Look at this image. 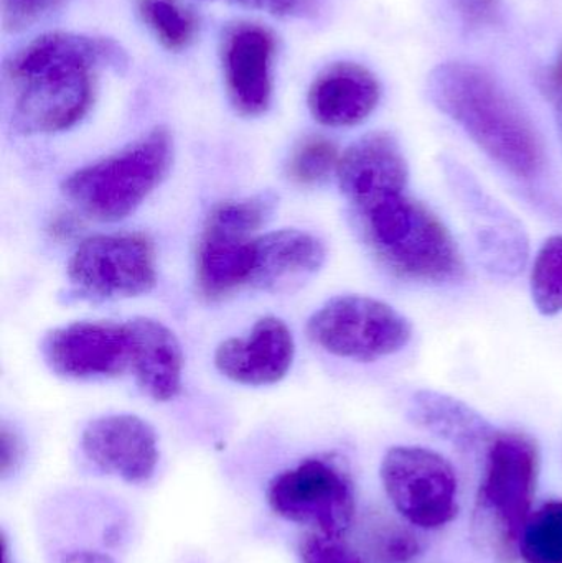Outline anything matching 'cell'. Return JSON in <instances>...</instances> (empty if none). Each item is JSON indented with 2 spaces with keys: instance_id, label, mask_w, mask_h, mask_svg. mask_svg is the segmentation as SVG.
I'll use <instances>...</instances> for the list:
<instances>
[{
  "instance_id": "obj_27",
  "label": "cell",
  "mask_w": 562,
  "mask_h": 563,
  "mask_svg": "<svg viewBox=\"0 0 562 563\" xmlns=\"http://www.w3.org/2000/svg\"><path fill=\"white\" fill-rule=\"evenodd\" d=\"M451 3L469 29L495 25L502 16L500 0H451Z\"/></svg>"
},
{
  "instance_id": "obj_6",
  "label": "cell",
  "mask_w": 562,
  "mask_h": 563,
  "mask_svg": "<svg viewBox=\"0 0 562 563\" xmlns=\"http://www.w3.org/2000/svg\"><path fill=\"white\" fill-rule=\"evenodd\" d=\"M307 331L327 353L363 363L398 353L412 338V324L405 314L363 295L327 301L312 314Z\"/></svg>"
},
{
  "instance_id": "obj_10",
  "label": "cell",
  "mask_w": 562,
  "mask_h": 563,
  "mask_svg": "<svg viewBox=\"0 0 562 563\" xmlns=\"http://www.w3.org/2000/svg\"><path fill=\"white\" fill-rule=\"evenodd\" d=\"M68 277L81 294L128 298L147 294L157 282V264L144 234H99L76 247Z\"/></svg>"
},
{
  "instance_id": "obj_11",
  "label": "cell",
  "mask_w": 562,
  "mask_h": 563,
  "mask_svg": "<svg viewBox=\"0 0 562 563\" xmlns=\"http://www.w3.org/2000/svg\"><path fill=\"white\" fill-rule=\"evenodd\" d=\"M276 36L266 26L238 22L224 30L221 66L231 104L246 118H257L273 99Z\"/></svg>"
},
{
  "instance_id": "obj_33",
  "label": "cell",
  "mask_w": 562,
  "mask_h": 563,
  "mask_svg": "<svg viewBox=\"0 0 562 563\" xmlns=\"http://www.w3.org/2000/svg\"><path fill=\"white\" fill-rule=\"evenodd\" d=\"M2 563H10L9 545H7L5 536H2Z\"/></svg>"
},
{
  "instance_id": "obj_16",
  "label": "cell",
  "mask_w": 562,
  "mask_h": 563,
  "mask_svg": "<svg viewBox=\"0 0 562 563\" xmlns=\"http://www.w3.org/2000/svg\"><path fill=\"white\" fill-rule=\"evenodd\" d=\"M382 99L378 78L359 63L327 66L309 91V109L320 124L352 128L370 118Z\"/></svg>"
},
{
  "instance_id": "obj_26",
  "label": "cell",
  "mask_w": 562,
  "mask_h": 563,
  "mask_svg": "<svg viewBox=\"0 0 562 563\" xmlns=\"http://www.w3.org/2000/svg\"><path fill=\"white\" fill-rule=\"evenodd\" d=\"M63 0H2V22L7 32L29 29L58 9Z\"/></svg>"
},
{
  "instance_id": "obj_5",
  "label": "cell",
  "mask_w": 562,
  "mask_h": 563,
  "mask_svg": "<svg viewBox=\"0 0 562 563\" xmlns=\"http://www.w3.org/2000/svg\"><path fill=\"white\" fill-rule=\"evenodd\" d=\"M172 155L170 132L154 129L134 144L69 175L63 181V194L92 220H124L164 180Z\"/></svg>"
},
{
  "instance_id": "obj_1",
  "label": "cell",
  "mask_w": 562,
  "mask_h": 563,
  "mask_svg": "<svg viewBox=\"0 0 562 563\" xmlns=\"http://www.w3.org/2000/svg\"><path fill=\"white\" fill-rule=\"evenodd\" d=\"M124 49L109 38L52 32L5 59L3 91L23 134H55L78 124L95 101L101 69L124 71Z\"/></svg>"
},
{
  "instance_id": "obj_15",
  "label": "cell",
  "mask_w": 562,
  "mask_h": 563,
  "mask_svg": "<svg viewBox=\"0 0 562 563\" xmlns=\"http://www.w3.org/2000/svg\"><path fill=\"white\" fill-rule=\"evenodd\" d=\"M289 327L276 317L261 318L246 336L230 338L218 346L214 364L228 379L244 386L279 383L294 361Z\"/></svg>"
},
{
  "instance_id": "obj_20",
  "label": "cell",
  "mask_w": 562,
  "mask_h": 563,
  "mask_svg": "<svg viewBox=\"0 0 562 563\" xmlns=\"http://www.w3.org/2000/svg\"><path fill=\"white\" fill-rule=\"evenodd\" d=\"M137 10L165 48L180 52L197 38V16L180 0H137Z\"/></svg>"
},
{
  "instance_id": "obj_2",
  "label": "cell",
  "mask_w": 562,
  "mask_h": 563,
  "mask_svg": "<svg viewBox=\"0 0 562 563\" xmlns=\"http://www.w3.org/2000/svg\"><path fill=\"white\" fill-rule=\"evenodd\" d=\"M428 92L436 108L505 170L524 180L541 174L547 161L541 135L487 69L472 63H442L429 75Z\"/></svg>"
},
{
  "instance_id": "obj_22",
  "label": "cell",
  "mask_w": 562,
  "mask_h": 563,
  "mask_svg": "<svg viewBox=\"0 0 562 563\" xmlns=\"http://www.w3.org/2000/svg\"><path fill=\"white\" fill-rule=\"evenodd\" d=\"M531 298L544 317L562 311V236H551L538 251L531 271Z\"/></svg>"
},
{
  "instance_id": "obj_4",
  "label": "cell",
  "mask_w": 562,
  "mask_h": 563,
  "mask_svg": "<svg viewBox=\"0 0 562 563\" xmlns=\"http://www.w3.org/2000/svg\"><path fill=\"white\" fill-rule=\"evenodd\" d=\"M540 473V450L527 433L495 432L478 489L475 531L498 558L517 555L521 532L531 516Z\"/></svg>"
},
{
  "instance_id": "obj_24",
  "label": "cell",
  "mask_w": 562,
  "mask_h": 563,
  "mask_svg": "<svg viewBox=\"0 0 562 563\" xmlns=\"http://www.w3.org/2000/svg\"><path fill=\"white\" fill-rule=\"evenodd\" d=\"M370 551L379 563H409L421 552V544L408 529L392 521L372 522Z\"/></svg>"
},
{
  "instance_id": "obj_7",
  "label": "cell",
  "mask_w": 562,
  "mask_h": 563,
  "mask_svg": "<svg viewBox=\"0 0 562 563\" xmlns=\"http://www.w3.org/2000/svg\"><path fill=\"white\" fill-rule=\"evenodd\" d=\"M266 197L224 201L208 217L197 253V282L210 300L233 294L250 284L256 261L254 234L266 223Z\"/></svg>"
},
{
  "instance_id": "obj_23",
  "label": "cell",
  "mask_w": 562,
  "mask_h": 563,
  "mask_svg": "<svg viewBox=\"0 0 562 563\" xmlns=\"http://www.w3.org/2000/svg\"><path fill=\"white\" fill-rule=\"evenodd\" d=\"M342 155L332 141L326 137L304 139L290 155L287 164V175L290 180L302 187H313L337 174Z\"/></svg>"
},
{
  "instance_id": "obj_21",
  "label": "cell",
  "mask_w": 562,
  "mask_h": 563,
  "mask_svg": "<svg viewBox=\"0 0 562 563\" xmlns=\"http://www.w3.org/2000/svg\"><path fill=\"white\" fill-rule=\"evenodd\" d=\"M518 552L525 563H562V501L547 503L528 518Z\"/></svg>"
},
{
  "instance_id": "obj_28",
  "label": "cell",
  "mask_w": 562,
  "mask_h": 563,
  "mask_svg": "<svg viewBox=\"0 0 562 563\" xmlns=\"http://www.w3.org/2000/svg\"><path fill=\"white\" fill-rule=\"evenodd\" d=\"M221 2L236 3L246 9L261 10L271 15L289 16L296 13L312 12L317 0H221Z\"/></svg>"
},
{
  "instance_id": "obj_18",
  "label": "cell",
  "mask_w": 562,
  "mask_h": 563,
  "mask_svg": "<svg viewBox=\"0 0 562 563\" xmlns=\"http://www.w3.org/2000/svg\"><path fill=\"white\" fill-rule=\"evenodd\" d=\"M131 367L139 386L152 399L167 402L181 387L184 354L177 336L161 321L135 318L125 323Z\"/></svg>"
},
{
  "instance_id": "obj_31",
  "label": "cell",
  "mask_w": 562,
  "mask_h": 563,
  "mask_svg": "<svg viewBox=\"0 0 562 563\" xmlns=\"http://www.w3.org/2000/svg\"><path fill=\"white\" fill-rule=\"evenodd\" d=\"M59 563H115L109 555L96 551L69 552L62 558Z\"/></svg>"
},
{
  "instance_id": "obj_13",
  "label": "cell",
  "mask_w": 562,
  "mask_h": 563,
  "mask_svg": "<svg viewBox=\"0 0 562 563\" xmlns=\"http://www.w3.org/2000/svg\"><path fill=\"white\" fill-rule=\"evenodd\" d=\"M43 353L55 373L73 379L118 376L131 366L125 324H66L48 334Z\"/></svg>"
},
{
  "instance_id": "obj_14",
  "label": "cell",
  "mask_w": 562,
  "mask_h": 563,
  "mask_svg": "<svg viewBox=\"0 0 562 563\" xmlns=\"http://www.w3.org/2000/svg\"><path fill=\"white\" fill-rule=\"evenodd\" d=\"M81 446L96 468L128 483L148 482L157 468V435L145 420L131 413L92 420L82 432Z\"/></svg>"
},
{
  "instance_id": "obj_25",
  "label": "cell",
  "mask_w": 562,
  "mask_h": 563,
  "mask_svg": "<svg viewBox=\"0 0 562 563\" xmlns=\"http://www.w3.org/2000/svg\"><path fill=\"white\" fill-rule=\"evenodd\" d=\"M300 558L302 563H363L362 558L342 538H330L319 532L304 538Z\"/></svg>"
},
{
  "instance_id": "obj_29",
  "label": "cell",
  "mask_w": 562,
  "mask_h": 563,
  "mask_svg": "<svg viewBox=\"0 0 562 563\" xmlns=\"http://www.w3.org/2000/svg\"><path fill=\"white\" fill-rule=\"evenodd\" d=\"M22 456V446L15 433L10 432L5 426L0 430V473L2 478H7L10 473L15 472Z\"/></svg>"
},
{
  "instance_id": "obj_3",
  "label": "cell",
  "mask_w": 562,
  "mask_h": 563,
  "mask_svg": "<svg viewBox=\"0 0 562 563\" xmlns=\"http://www.w3.org/2000/svg\"><path fill=\"white\" fill-rule=\"evenodd\" d=\"M356 214L366 243L393 276L431 285L464 277L458 243L421 201L396 195Z\"/></svg>"
},
{
  "instance_id": "obj_12",
  "label": "cell",
  "mask_w": 562,
  "mask_h": 563,
  "mask_svg": "<svg viewBox=\"0 0 562 563\" xmlns=\"http://www.w3.org/2000/svg\"><path fill=\"white\" fill-rule=\"evenodd\" d=\"M337 178L355 213H362L373 205L406 194L409 165L398 139L389 132L375 131L343 152Z\"/></svg>"
},
{
  "instance_id": "obj_9",
  "label": "cell",
  "mask_w": 562,
  "mask_h": 563,
  "mask_svg": "<svg viewBox=\"0 0 562 563\" xmlns=\"http://www.w3.org/2000/svg\"><path fill=\"white\" fill-rule=\"evenodd\" d=\"M382 482L399 515L418 528L439 529L458 516V476L451 463L432 450H388Z\"/></svg>"
},
{
  "instance_id": "obj_30",
  "label": "cell",
  "mask_w": 562,
  "mask_h": 563,
  "mask_svg": "<svg viewBox=\"0 0 562 563\" xmlns=\"http://www.w3.org/2000/svg\"><path fill=\"white\" fill-rule=\"evenodd\" d=\"M541 91L553 104L562 99V48L554 65L541 78Z\"/></svg>"
},
{
  "instance_id": "obj_32",
  "label": "cell",
  "mask_w": 562,
  "mask_h": 563,
  "mask_svg": "<svg viewBox=\"0 0 562 563\" xmlns=\"http://www.w3.org/2000/svg\"><path fill=\"white\" fill-rule=\"evenodd\" d=\"M554 108H557L558 134H560V141L562 144V99L561 101L554 102Z\"/></svg>"
},
{
  "instance_id": "obj_8",
  "label": "cell",
  "mask_w": 562,
  "mask_h": 563,
  "mask_svg": "<svg viewBox=\"0 0 562 563\" xmlns=\"http://www.w3.org/2000/svg\"><path fill=\"white\" fill-rule=\"evenodd\" d=\"M271 508L280 518L310 526L330 538H343L355 518V488L335 460H306L280 473L267 489Z\"/></svg>"
},
{
  "instance_id": "obj_19",
  "label": "cell",
  "mask_w": 562,
  "mask_h": 563,
  "mask_svg": "<svg viewBox=\"0 0 562 563\" xmlns=\"http://www.w3.org/2000/svg\"><path fill=\"white\" fill-rule=\"evenodd\" d=\"M412 423L454 443L474 450L491 442L495 430L467 404L436 390H418L409 400Z\"/></svg>"
},
{
  "instance_id": "obj_17",
  "label": "cell",
  "mask_w": 562,
  "mask_h": 563,
  "mask_svg": "<svg viewBox=\"0 0 562 563\" xmlns=\"http://www.w3.org/2000/svg\"><path fill=\"white\" fill-rule=\"evenodd\" d=\"M326 257L322 241L307 231L279 230L257 236L250 285L273 294L293 290L319 273Z\"/></svg>"
}]
</instances>
